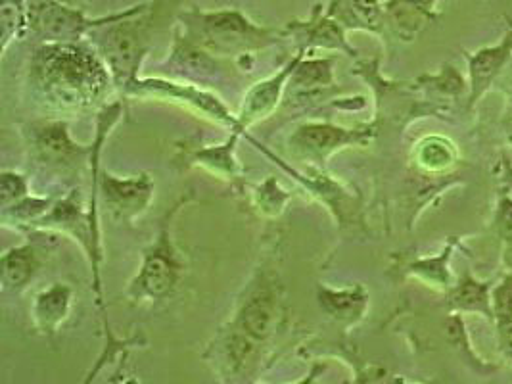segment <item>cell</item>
<instances>
[{"instance_id": "obj_22", "label": "cell", "mask_w": 512, "mask_h": 384, "mask_svg": "<svg viewBox=\"0 0 512 384\" xmlns=\"http://www.w3.org/2000/svg\"><path fill=\"white\" fill-rule=\"evenodd\" d=\"M277 189H279V185H277L275 179H269V181L259 189V204H261L263 200H267L261 208H263L265 212H269L271 216L280 214L284 202L290 198V194H286L284 191H277Z\"/></svg>"}, {"instance_id": "obj_17", "label": "cell", "mask_w": 512, "mask_h": 384, "mask_svg": "<svg viewBox=\"0 0 512 384\" xmlns=\"http://www.w3.org/2000/svg\"><path fill=\"white\" fill-rule=\"evenodd\" d=\"M27 2L29 0H0V24H2V50L18 39L27 24Z\"/></svg>"}, {"instance_id": "obj_7", "label": "cell", "mask_w": 512, "mask_h": 384, "mask_svg": "<svg viewBox=\"0 0 512 384\" xmlns=\"http://www.w3.org/2000/svg\"><path fill=\"white\" fill-rule=\"evenodd\" d=\"M94 187L100 189L106 210L119 223H133L154 198V181L148 173L119 179L104 171L102 177L94 179Z\"/></svg>"}, {"instance_id": "obj_18", "label": "cell", "mask_w": 512, "mask_h": 384, "mask_svg": "<svg viewBox=\"0 0 512 384\" xmlns=\"http://www.w3.org/2000/svg\"><path fill=\"white\" fill-rule=\"evenodd\" d=\"M321 306L338 319H353L363 312L365 296H357L355 290H321Z\"/></svg>"}, {"instance_id": "obj_23", "label": "cell", "mask_w": 512, "mask_h": 384, "mask_svg": "<svg viewBox=\"0 0 512 384\" xmlns=\"http://www.w3.org/2000/svg\"><path fill=\"white\" fill-rule=\"evenodd\" d=\"M501 227H503V233L512 240V204L511 202H505V208H503V216H501Z\"/></svg>"}, {"instance_id": "obj_20", "label": "cell", "mask_w": 512, "mask_h": 384, "mask_svg": "<svg viewBox=\"0 0 512 384\" xmlns=\"http://www.w3.org/2000/svg\"><path fill=\"white\" fill-rule=\"evenodd\" d=\"M419 160L426 169H445L453 162L451 144L442 139H426L420 144Z\"/></svg>"}, {"instance_id": "obj_8", "label": "cell", "mask_w": 512, "mask_h": 384, "mask_svg": "<svg viewBox=\"0 0 512 384\" xmlns=\"http://www.w3.org/2000/svg\"><path fill=\"white\" fill-rule=\"evenodd\" d=\"M127 93L131 95H152L167 96L171 100H181L188 104L194 110H200L204 116H208L217 123H225L229 125L233 131L244 133L240 129L238 118H234L233 114L227 110V106L215 95H210L198 87L192 85H181V83H173V81H165V79H137Z\"/></svg>"}, {"instance_id": "obj_21", "label": "cell", "mask_w": 512, "mask_h": 384, "mask_svg": "<svg viewBox=\"0 0 512 384\" xmlns=\"http://www.w3.org/2000/svg\"><path fill=\"white\" fill-rule=\"evenodd\" d=\"M27 194V179L20 173L4 171L2 173V185H0V196H2V208H8L20 200H24Z\"/></svg>"}, {"instance_id": "obj_11", "label": "cell", "mask_w": 512, "mask_h": 384, "mask_svg": "<svg viewBox=\"0 0 512 384\" xmlns=\"http://www.w3.org/2000/svg\"><path fill=\"white\" fill-rule=\"evenodd\" d=\"M323 8H325L323 4H315L307 20L288 22L284 35H292L300 43V50L328 48V50L348 52L350 56H355L357 50L350 47L346 39V29L336 20H332Z\"/></svg>"}, {"instance_id": "obj_3", "label": "cell", "mask_w": 512, "mask_h": 384, "mask_svg": "<svg viewBox=\"0 0 512 384\" xmlns=\"http://www.w3.org/2000/svg\"><path fill=\"white\" fill-rule=\"evenodd\" d=\"M183 33L213 56H250L256 50L277 45L284 31L257 25L240 10H187L181 14Z\"/></svg>"}, {"instance_id": "obj_9", "label": "cell", "mask_w": 512, "mask_h": 384, "mask_svg": "<svg viewBox=\"0 0 512 384\" xmlns=\"http://www.w3.org/2000/svg\"><path fill=\"white\" fill-rule=\"evenodd\" d=\"M277 323V294L267 283L254 288L244 300L240 312L231 325L234 336H240V340L250 342L259 350V346L273 333Z\"/></svg>"}, {"instance_id": "obj_16", "label": "cell", "mask_w": 512, "mask_h": 384, "mask_svg": "<svg viewBox=\"0 0 512 384\" xmlns=\"http://www.w3.org/2000/svg\"><path fill=\"white\" fill-rule=\"evenodd\" d=\"M242 133L234 131L233 137L225 144L202 148L192 154V162L210 169L211 173L223 175V177H234L236 175V160H234V146Z\"/></svg>"}, {"instance_id": "obj_6", "label": "cell", "mask_w": 512, "mask_h": 384, "mask_svg": "<svg viewBox=\"0 0 512 384\" xmlns=\"http://www.w3.org/2000/svg\"><path fill=\"white\" fill-rule=\"evenodd\" d=\"M25 133L33 156L48 168L62 171L79 168L93 154L94 144L81 146L71 139L66 121H37Z\"/></svg>"}, {"instance_id": "obj_12", "label": "cell", "mask_w": 512, "mask_h": 384, "mask_svg": "<svg viewBox=\"0 0 512 384\" xmlns=\"http://www.w3.org/2000/svg\"><path fill=\"white\" fill-rule=\"evenodd\" d=\"M303 54H305V50H300L296 54V58L286 68H282V72L257 83L256 87L244 98V104H242V110L238 116V123H240L242 131H246V127H250L252 123L267 118L277 108L280 96H282V89L296 72L298 64L303 60Z\"/></svg>"}, {"instance_id": "obj_14", "label": "cell", "mask_w": 512, "mask_h": 384, "mask_svg": "<svg viewBox=\"0 0 512 384\" xmlns=\"http://www.w3.org/2000/svg\"><path fill=\"white\" fill-rule=\"evenodd\" d=\"M434 4L436 0H388L384 20H388L401 37L411 39L432 18Z\"/></svg>"}, {"instance_id": "obj_25", "label": "cell", "mask_w": 512, "mask_h": 384, "mask_svg": "<svg viewBox=\"0 0 512 384\" xmlns=\"http://www.w3.org/2000/svg\"><path fill=\"white\" fill-rule=\"evenodd\" d=\"M62 2H70V0H62Z\"/></svg>"}, {"instance_id": "obj_2", "label": "cell", "mask_w": 512, "mask_h": 384, "mask_svg": "<svg viewBox=\"0 0 512 384\" xmlns=\"http://www.w3.org/2000/svg\"><path fill=\"white\" fill-rule=\"evenodd\" d=\"M152 12L150 4H139L116 16L102 18L91 31L114 83L125 91L139 79L142 60L152 47Z\"/></svg>"}, {"instance_id": "obj_5", "label": "cell", "mask_w": 512, "mask_h": 384, "mask_svg": "<svg viewBox=\"0 0 512 384\" xmlns=\"http://www.w3.org/2000/svg\"><path fill=\"white\" fill-rule=\"evenodd\" d=\"M98 22L62 0L27 2L29 29L45 43H79V39L91 35Z\"/></svg>"}, {"instance_id": "obj_10", "label": "cell", "mask_w": 512, "mask_h": 384, "mask_svg": "<svg viewBox=\"0 0 512 384\" xmlns=\"http://www.w3.org/2000/svg\"><path fill=\"white\" fill-rule=\"evenodd\" d=\"M363 137L365 133L357 129H342L330 123H305L290 137V146L303 160L323 164L334 150L346 144L361 143Z\"/></svg>"}, {"instance_id": "obj_19", "label": "cell", "mask_w": 512, "mask_h": 384, "mask_svg": "<svg viewBox=\"0 0 512 384\" xmlns=\"http://www.w3.org/2000/svg\"><path fill=\"white\" fill-rule=\"evenodd\" d=\"M512 35L507 37V41L497 48H488L484 52H480L478 56L472 58V73H474V81L480 83L484 79H488L489 75L497 72V68L503 64V60L507 58V54L511 52Z\"/></svg>"}, {"instance_id": "obj_24", "label": "cell", "mask_w": 512, "mask_h": 384, "mask_svg": "<svg viewBox=\"0 0 512 384\" xmlns=\"http://www.w3.org/2000/svg\"><path fill=\"white\" fill-rule=\"evenodd\" d=\"M298 384H317V371H313L307 379H303L302 383Z\"/></svg>"}, {"instance_id": "obj_1", "label": "cell", "mask_w": 512, "mask_h": 384, "mask_svg": "<svg viewBox=\"0 0 512 384\" xmlns=\"http://www.w3.org/2000/svg\"><path fill=\"white\" fill-rule=\"evenodd\" d=\"M110 77L104 58L79 43H45L29 64L35 93L58 112H79L100 102Z\"/></svg>"}, {"instance_id": "obj_13", "label": "cell", "mask_w": 512, "mask_h": 384, "mask_svg": "<svg viewBox=\"0 0 512 384\" xmlns=\"http://www.w3.org/2000/svg\"><path fill=\"white\" fill-rule=\"evenodd\" d=\"M73 290L64 283H54L35 296L33 321L43 335H56L62 323L68 319L71 310Z\"/></svg>"}, {"instance_id": "obj_15", "label": "cell", "mask_w": 512, "mask_h": 384, "mask_svg": "<svg viewBox=\"0 0 512 384\" xmlns=\"http://www.w3.org/2000/svg\"><path fill=\"white\" fill-rule=\"evenodd\" d=\"M41 262L31 244L12 248L2 256V285L10 290H22L39 271Z\"/></svg>"}, {"instance_id": "obj_4", "label": "cell", "mask_w": 512, "mask_h": 384, "mask_svg": "<svg viewBox=\"0 0 512 384\" xmlns=\"http://www.w3.org/2000/svg\"><path fill=\"white\" fill-rule=\"evenodd\" d=\"M179 208V204L173 206L171 214H167V219L163 221L158 239L144 250L139 273L127 290L129 298L137 304L169 298L183 277L185 262L171 237V219L179 212Z\"/></svg>"}]
</instances>
